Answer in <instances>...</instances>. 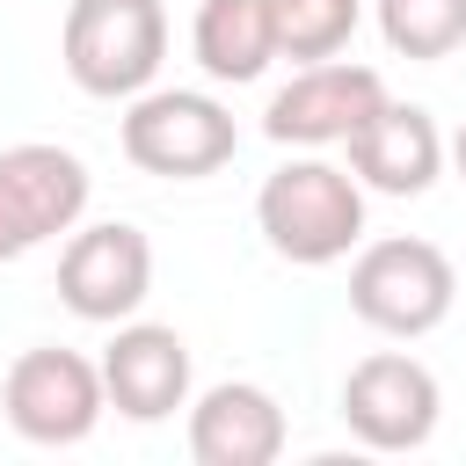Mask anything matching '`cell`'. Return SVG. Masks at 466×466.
<instances>
[{
    "label": "cell",
    "mask_w": 466,
    "mask_h": 466,
    "mask_svg": "<svg viewBox=\"0 0 466 466\" xmlns=\"http://www.w3.org/2000/svg\"><path fill=\"white\" fill-rule=\"evenodd\" d=\"M386 102V80L371 66H350V58H313L299 66L269 109H262V131L277 146H350V131Z\"/></svg>",
    "instance_id": "9"
},
{
    "label": "cell",
    "mask_w": 466,
    "mask_h": 466,
    "mask_svg": "<svg viewBox=\"0 0 466 466\" xmlns=\"http://www.w3.org/2000/svg\"><path fill=\"white\" fill-rule=\"evenodd\" d=\"M240 124L226 102L197 95V87H146L124 109V160L167 182H204L233 160Z\"/></svg>",
    "instance_id": "4"
},
{
    "label": "cell",
    "mask_w": 466,
    "mask_h": 466,
    "mask_svg": "<svg viewBox=\"0 0 466 466\" xmlns=\"http://www.w3.org/2000/svg\"><path fill=\"white\" fill-rule=\"evenodd\" d=\"M437 415H444L437 371L408 350H379L342 379V422L364 451H422L437 437Z\"/></svg>",
    "instance_id": "6"
},
{
    "label": "cell",
    "mask_w": 466,
    "mask_h": 466,
    "mask_svg": "<svg viewBox=\"0 0 466 466\" xmlns=\"http://www.w3.org/2000/svg\"><path fill=\"white\" fill-rule=\"evenodd\" d=\"M451 167L466 175V124H459V138H451Z\"/></svg>",
    "instance_id": "16"
},
{
    "label": "cell",
    "mask_w": 466,
    "mask_h": 466,
    "mask_svg": "<svg viewBox=\"0 0 466 466\" xmlns=\"http://www.w3.org/2000/svg\"><path fill=\"white\" fill-rule=\"evenodd\" d=\"M153 291V240L131 226V218H102V226H80L58 255V299L66 313L95 320V328H116L146 306Z\"/></svg>",
    "instance_id": "8"
},
{
    "label": "cell",
    "mask_w": 466,
    "mask_h": 466,
    "mask_svg": "<svg viewBox=\"0 0 466 466\" xmlns=\"http://www.w3.org/2000/svg\"><path fill=\"white\" fill-rule=\"evenodd\" d=\"M58 58L80 95L131 102L153 87L167 58V7L160 0H73L58 29Z\"/></svg>",
    "instance_id": "2"
},
{
    "label": "cell",
    "mask_w": 466,
    "mask_h": 466,
    "mask_svg": "<svg viewBox=\"0 0 466 466\" xmlns=\"http://www.w3.org/2000/svg\"><path fill=\"white\" fill-rule=\"evenodd\" d=\"M451 299H459V277H451V262H444L437 240L386 233V240H371V248L350 262V313H357L364 328H379V335L415 342V335L444 328Z\"/></svg>",
    "instance_id": "3"
},
{
    "label": "cell",
    "mask_w": 466,
    "mask_h": 466,
    "mask_svg": "<svg viewBox=\"0 0 466 466\" xmlns=\"http://www.w3.org/2000/svg\"><path fill=\"white\" fill-rule=\"evenodd\" d=\"M393 58H451L466 44V0H371Z\"/></svg>",
    "instance_id": "14"
},
{
    "label": "cell",
    "mask_w": 466,
    "mask_h": 466,
    "mask_svg": "<svg viewBox=\"0 0 466 466\" xmlns=\"http://www.w3.org/2000/svg\"><path fill=\"white\" fill-rule=\"evenodd\" d=\"M189 51L211 80L226 87H248L269 73L277 58V29H269V0H204L197 7V29H189Z\"/></svg>",
    "instance_id": "13"
},
{
    "label": "cell",
    "mask_w": 466,
    "mask_h": 466,
    "mask_svg": "<svg viewBox=\"0 0 466 466\" xmlns=\"http://www.w3.org/2000/svg\"><path fill=\"white\" fill-rule=\"evenodd\" d=\"M87 189H95V175L80 153L44 146V138L7 146L0 153V262L44 248L51 233H73L87 211Z\"/></svg>",
    "instance_id": "7"
},
{
    "label": "cell",
    "mask_w": 466,
    "mask_h": 466,
    "mask_svg": "<svg viewBox=\"0 0 466 466\" xmlns=\"http://www.w3.org/2000/svg\"><path fill=\"white\" fill-rule=\"evenodd\" d=\"M284 451V408L255 379H218L189 408V459L197 466H269Z\"/></svg>",
    "instance_id": "12"
},
{
    "label": "cell",
    "mask_w": 466,
    "mask_h": 466,
    "mask_svg": "<svg viewBox=\"0 0 466 466\" xmlns=\"http://www.w3.org/2000/svg\"><path fill=\"white\" fill-rule=\"evenodd\" d=\"M255 226H262V240H269L284 262L328 269V262H342V255L364 240V182H357L350 167H335V160L299 153V160H284L277 175H262V189H255Z\"/></svg>",
    "instance_id": "1"
},
{
    "label": "cell",
    "mask_w": 466,
    "mask_h": 466,
    "mask_svg": "<svg viewBox=\"0 0 466 466\" xmlns=\"http://www.w3.org/2000/svg\"><path fill=\"white\" fill-rule=\"evenodd\" d=\"M0 408H7V430L29 437V444H80L102 408H109V386H102V364H87L80 350H22L0 379Z\"/></svg>",
    "instance_id": "5"
},
{
    "label": "cell",
    "mask_w": 466,
    "mask_h": 466,
    "mask_svg": "<svg viewBox=\"0 0 466 466\" xmlns=\"http://www.w3.org/2000/svg\"><path fill=\"white\" fill-rule=\"evenodd\" d=\"M350 175L364 189H379V197H422L444 175V131H437V116L386 95L350 131Z\"/></svg>",
    "instance_id": "10"
},
{
    "label": "cell",
    "mask_w": 466,
    "mask_h": 466,
    "mask_svg": "<svg viewBox=\"0 0 466 466\" xmlns=\"http://www.w3.org/2000/svg\"><path fill=\"white\" fill-rule=\"evenodd\" d=\"M364 22V0H269V29H277V58H335Z\"/></svg>",
    "instance_id": "15"
},
{
    "label": "cell",
    "mask_w": 466,
    "mask_h": 466,
    "mask_svg": "<svg viewBox=\"0 0 466 466\" xmlns=\"http://www.w3.org/2000/svg\"><path fill=\"white\" fill-rule=\"evenodd\" d=\"M109 408L131 422H167L189 400V342L160 320H116V342L102 350Z\"/></svg>",
    "instance_id": "11"
}]
</instances>
